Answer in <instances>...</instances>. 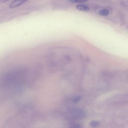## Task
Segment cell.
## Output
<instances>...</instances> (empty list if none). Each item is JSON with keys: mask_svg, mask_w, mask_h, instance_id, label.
Segmentation results:
<instances>
[{"mask_svg": "<svg viewBox=\"0 0 128 128\" xmlns=\"http://www.w3.org/2000/svg\"><path fill=\"white\" fill-rule=\"evenodd\" d=\"M71 54L52 53L30 58L21 73L18 98L23 113L32 126L71 127L79 110L81 96L72 92Z\"/></svg>", "mask_w": 128, "mask_h": 128, "instance_id": "cell-1", "label": "cell"}, {"mask_svg": "<svg viewBox=\"0 0 128 128\" xmlns=\"http://www.w3.org/2000/svg\"><path fill=\"white\" fill-rule=\"evenodd\" d=\"M70 2L72 3H84L86 2L88 0H68Z\"/></svg>", "mask_w": 128, "mask_h": 128, "instance_id": "cell-6", "label": "cell"}, {"mask_svg": "<svg viewBox=\"0 0 128 128\" xmlns=\"http://www.w3.org/2000/svg\"><path fill=\"white\" fill-rule=\"evenodd\" d=\"M109 14V11L106 9H103L102 10H100L98 12L99 14L102 16H108Z\"/></svg>", "mask_w": 128, "mask_h": 128, "instance_id": "cell-4", "label": "cell"}, {"mask_svg": "<svg viewBox=\"0 0 128 128\" xmlns=\"http://www.w3.org/2000/svg\"><path fill=\"white\" fill-rule=\"evenodd\" d=\"M127 32H128V26H127Z\"/></svg>", "mask_w": 128, "mask_h": 128, "instance_id": "cell-9", "label": "cell"}, {"mask_svg": "<svg viewBox=\"0 0 128 128\" xmlns=\"http://www.w3.org/2000/svg\"><path fill=\"white\" fill-rule=\"evenodd\" d=\"M28 0H13L10 5V8H14L18 7Z\"/></svg>", "mask_w": 128, "mask_h": 128, "instance_id": "cell-2", "label": "cell"}, {"mask_svg": "<svg viewBox=\"0 0 128 128\" xmlns=\"http://www.w3.org/2000/svg\"><path fill=\"white\" fill-rule=\"evenodd\" d=\"M9 0H0V1L2 3H5L8 1Z\"/></svg>", "mask_w": 128, "mask_h": 128, "instance_id": "cell-8", "label": "cell"}, {"mask_svg": "<svg viewBox=\"0 0 128 128\" xmlns=\"http://www.w3.org/2000/svg\"><path fill=\"white\" fill-rule=\"evenodd\" d=\"M90 126L92 127H96L98 126L100 124V122L98 121H96V120H92V121L90 122Z\"/></svg>", "mask_w": 128, "mask_h": 128, "instance_id": "cell-5", "label": "cell"}, {"mask_svg": "<svg viewBox=\"0 0 128 128\" xmlns=\"http://www.w3.org/2000/svg\"><path fill=\"white\" fill-rule=\"evenodd\" d=\"M76 9L79 11L84 12H88L90 8L88 6L84 4H78L76 6Z\"/></svg>", "mask_w": 128, "mask_h": 128, "instance_id": "cell-3", "label": "cell"}, {"mask_svg": "<svg viewBox=\"0 0 128 128\" xmlns=\"http://www.w3.org/2000/svg\"><path fill=\"white\" fill-rule=\"evenodd\" d=\"M120 16V19H121V24L123 25L124 22H125L124 17V16L122 14H121Z\"/></svg>", "mask_w": 128, "mask_h": 128, "instance_id": "cell-7", "label": "cell"}]
</instances>
